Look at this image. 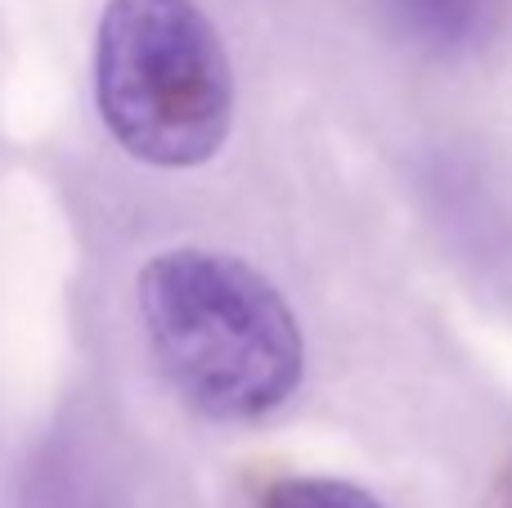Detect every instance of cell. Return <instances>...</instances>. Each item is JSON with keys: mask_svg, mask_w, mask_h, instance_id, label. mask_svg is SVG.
I'll return each instance as SVG.
<instances>
[{"mask_svg": "<svg viewBox=\"0 0 512 508\" xmlns=\"http://www.w3.org/2000/svg\"><path fill=\"white\" fill-rule=\"evenodd\" d=\"M135 311L171 392L216 423L283 410L306 374V338L288 297L234 252L167 248L144 261Z\"/></svg>", "mask_w": 512, "mask_h": 508, "instance_id": "1", "label": "cell"}, {"mask_svg": "<svg viewBox=\"0 0 512 508\" xmlns=\"http://www.w3.org/2000/svg\"><path fill=\"white\" fill-rule=\"evenodd\" d=\"M95 108L126 158L194 171L234 131V68L198 0H108L95 27Z\"/></svg>", "mask_w": 512, "mask_h": 508, "instance_id": "2", "label": "cell"}, {"mask_svg": "<svg viewBox=\"0 0 512 508\" xmlns=\"http://www.w3.org/2000/svg\"><path fill=\"white\" fill-rule=\"evenodd\" d=\"M261 508H382L364 486L342 477H279L261 491Z\"/></svg>", "mask_w": 512, "mask_h": 508, "instance_id": "4", "label": "cell"}, {"mask_svg": "<svg viewBox=\"0 0 512 508\" xmlns=\"http://www.w3.org/2000/svg\"><path fill=\"white\" fill-rule=\"evenodd\" d=\"M405 41L432 54H468L504 27L508 0H382Z\"/></svg>", "mask_w": 512, "mask_h": 508, "instance_id": "3", "label": "cell"}, {"mask_svg": "<svg viewBox=\"0 0 512 508\" xmlns=\"http://www.w3.org/2000/svg\"><path fill=\"white\" fill-rule=\"evenodd\" d=\"M499 508H512V459L504 468V482H499Z\"/></svg>", "mask_w": 512, "mask_h": 508, "instance_id": "5", "label": "cell"}]
</instances>
